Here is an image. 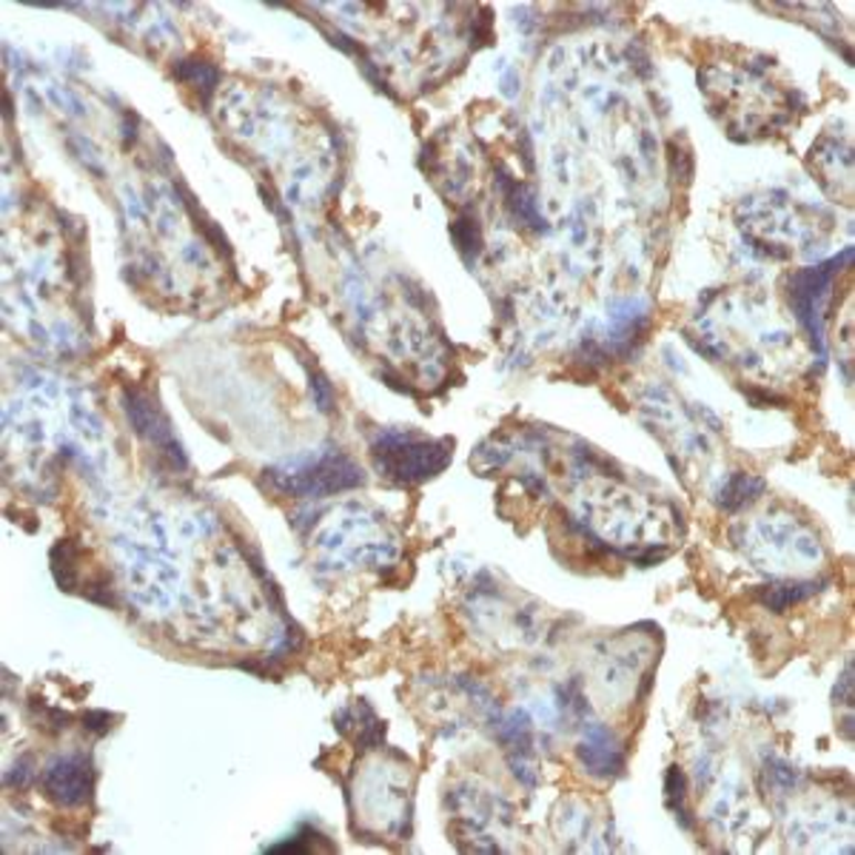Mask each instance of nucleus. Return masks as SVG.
Masks as SVG:
<instances>
[{
  "mask_svg": "<svg viewBox=\"0 0 855 855\" xmlns=\"http://www.w3.org/2000/svg\"><path fill=\"white\" fill-rule=\"evenodd\" d=\"M265 483L277 494L294 496V499H323V496L340 494V490L360 488L366 476L351 456L331 448L268 468Z\"/></svg>",
  "mask_w": 855,
  "mask_h": 855,
  "instance_id": "nucleus-1",
  "label": "nucleus"
},
{
  "mask_svg": "<svg viewBox=\"0 0 855 855\" xmlns=\"http://www.w3.org/2000/svg\"><path fill=\"white\" fill-rule=\"evenodd\" d=\"M451 448L454 442L448 440H422L408 431H380L371 445V456L380 476L400 485H416L448 465Z\"/></svg>",
  "mask_w": 855,
  "mask_h": 855,
  "instance_id": "nucleus-2",
  "label": "nucleus"
},
{
  "mask_svg": "<svg viewBox=\"0 0 855 855\" xmlns=\"http://www.w3.org/2000/svg\"><path fill=\"white\" fill-rule=\"evenodd\" d=\"M849 257H853V252L847 249L842 257H833L830 263L804 268V272H799L793 279H790V299H793V306H795V317H799L801 326L813 334L819 353H824V342H822L824 299H827L835 272H842V265L849 263Z\"/></svg>",
  "mask_w": 855,
  "mask_h": 855,
  "instance_id": "nucleus-3",
  "label": "nucleus"
},
{
  "mask_svg": "<svg viewBox=\"0 0 855 855\" xmlns=\"http://www.w3.org/2000/svg\"><path fill=\"white\" fill-rule=\"evenodd\" d=\"M41 784L57 808H83L95 793V770L86 756H57L43 768Z\"/></svg>",
  "mask_w": 855,
  "mask_h": 855,
  "instance_id": "nucleus-4",
  "label": "nucleus"
},
{
  "mask_svg": "<svg viewBox=\"0 0 855 855\" xmlns=\"http://www.w3.org/2000/svg\"><path fill=\"white\" fill-rule=\"evenodd\" d=\"M123 402H126V414H129L135 434L149 442V445H155L175 468L177 465L183 468V448H180V442H177L175 431H171V422L166 420L163 411L157 408V402L151 400L149 394H142V391H126Z\"/></svg>",
  "mask_w": 855,
  "mask_h": 855,
  "instance_id": "nucleus-5",
  "label": "nucleus"
},
{
  "mask_svg": "<svg viewBox=\"0 0 855 855\" xmlns=\"http://www.w3.org/2000/svg\"><path fill=\"white\" fill-rule=\"evenodd\" d=\"M577 759L593 779H616L625 770V747L608 727L588 725L577 745Z\"/></svg>",
  "mask_w": 855,
  "mask_h": 855,
  "instance_id": "nucleus-6",
  "label": "nucleus"
},
{
  "mask_svg": "<svg viewBox=\"0 0 855 855\" xmlns=\"http://www.w3.org/2000/svg\"><path fill=\"white\" fill-rule=\"evenodd\" d=\"M647 323V306L645 303H619L611 314V331H608V340L616 346V351H631L633 340H642V334H645Z\"/></svg>",
  "mask_w": 855,
  "mask_h": 855,
  "instance_id": "nucleus-7",
  "label": "nucleus"
},
{
  "mask_svg": "<svg viewBox=\"0 0 855 855\" xmlns=\"http://www.w3.org/2000/svg\"><path fill=\"white\" fill-rule=\"evenodd\" d=\"M761 490H764L761 479H756V476H750V474H733L725 485H721L719 505L725 510H736V508H741L745 503H750V499H756Z\"/></svg>",
  "mask_w": 855,
  "mask_h": 855,
  "instance_id": "nucleus-8",
  "label": "nucleus"
},
{
  "mask_svg": "<svg viewBox=\"0 0 855 855\" xmlns=\"http://www.w3.org/2000/svg\"><path fill=\"white\" fill-rule=\"evenodd\" d=\"M819 591L815 582H788V584H773V588H764L761 591V602L768 604L770 611H784L793 602H801V599L813 597Z\"/></svg>",
  "mask_w": 855,
  "mask_h": 855,
  "instance_id": "nucleus-9",
  "label": "nucleus"
},
{
  "mask_svg": "<svg viewBox=\"0 0 855 855\" xmlns=\"http://www.w3.org/2000/svg\"><path fill=\"white\" fill-rule=\"evenodd\" d=\"M665 801H667V808L673 810V815H676V822H682V827L690 830L693 822H690V810H687V788H685V775H682L679 768L667 770Z\"/></svg>",
  "mask_w": 855,
  "mask_h": 855,
  "instance_id": "nucleus-10",
  "label": "nucleus"
},
{
  "mask_svg": "<svg viewBox=\"0 0 855 855\" xmlns=\"http://www.w3.org/2000/svg\"><path fill=\"white\" fill-rule=\"evenodd\" d=\"M451 234H454V243L456 249H460V254L468 263H474L476 257H479V252H483V231H479V225H476V218H460L454 225H451Z\"/></svg>",
  "mask_w": 855,
  "mask_h": 855,
  "instance_id": "nucleus-11",
  "label": "nucleus"
},
{
  "mask_svg": "<svg viewBox=\"0 0 855 855\" xmlns=\"http://www.w3.org/2000/svg\"><path fill=\"white\" fill-rule=\"evenodd\" d=\"M77 550L72 548V542H57L52 548V570H55V579L63 591H75L77 582Z\"/></svg>",
  "mask_w": 855,
  "mask_h": 855,
  "instance_id": "nucleus-12",
  "label": "nucleus"
},
{
  "mask_svg": "<svg viewBox=\"0 0 855 855\" xmlns=\"http://www.w3.org/2000/svg\"><path fill=\"white\" fill-rule=\"evenodd\" d=\"M175 72L180 77H183V81L194 83V86H198V88L203 86L205 97H209L211 92H214V86H218V81H220L218 68L209 66V63H200V61H183V63H180V66L175 68Z\"/></svg>",
  "mask_w": 855,
  "mask_h": 855,
  "instance_id": "nucleus-13",
  "label": "nucleus"
}]
</instances>
